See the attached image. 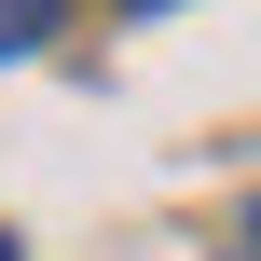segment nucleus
I'll return each mask as SVG.
<instances>
[{
    "label": "nucleus",
    "mask_w": 261,
    "mask_h": 261,
    "mask_svg": "<svg viewBox=\"0 0 261 261\" xmlns=\"http://www.w3.org/2000/svg\"><path fill=\"white\" fill-rule=\"evenodd\" d=\"M41 28H55V0H0V55H28Z\"/></svg>",
    "instance_id": "obj_1"
},
{
    "label": "nucleus",
    "mask_w": 261,
    "mask_h": 261,
    "mask_svg": "<svg viewBox=\"0 0 261 261\" xmlns=\"http://www.w3.org/2000/svg\"><path fill=\"white\" fill-rule=\"evenodd\" d=\"M220 261H261V193L234 206V234H220Z\"/></svg>",
    "instance_id": "obj_2"
},
{
    "label": "nucleus",
    "mask_w": 261,
    "mask_h": 261,
    "mask_svg": "<svg viewBox=\"0 0 261 261\" xmlns=\"http://www.w3.org/2000/svg\"><path fill=\"white\" fill-rule=\"evenodd\" d=\"M0 261H14V234H0Z\"/></svg>",
    "instance_id": "obj_3"
},
{
    "label": "nucleus",
    "mask_w": 261,
    "mask_h": 261,
    "mask_svg": "<svg viewBox=\"0 0 261 261\" xmlns=\"http://www.w3.org/2000/svg\"><path fill=\"white\" fill-rule=\"evenodd\" d=\"M138 14H151V0H138Z\"/></svg>",
    "instance_id": "obj_4"
}]
</instances>
